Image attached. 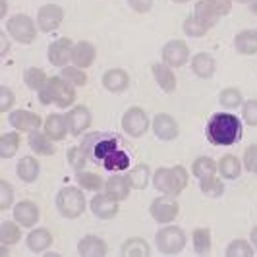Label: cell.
Returning a JSON list of instances; mask_svg holds the SVG:
<instances>
[{
  "instance_id": "41",
  "label": "cell",
  "mask_w": 257,
  "mask_h": 257,
  "mask_svg": "<svg viewBox=\"0 0 257 257\" xmlns=\"http://www.w3.org/2000/svg\"><path fill=\"white\" fill-rule=\"evenodd\" d=\"M62 72H60V76L68 79L72 85H76V87H83L85 83H87V74L81 70V68H77V66H64V68H60Z\"/></svg>"
},
{
  "instance_id": "12",
  "label": "cell",
  "mask_w": 257,
  "mask_h": 257,
  "mask_svg": "<svg viewBox=\"0 0 257 257\" xmlns=\"http://www.w3.org/2000/svg\"><path fill=\"white\" fill-rule=\"evenodd\" d=\"M74 41L72 39H56L49 45V62L56 68H64L72 62V52H74Z\"/></svg>"
},
{
  "instance_id": "33",
  "label": "cell",
  "mask_w": 257,
  "mask_h": 257,
  "mask_svg": "<svg viewBox=\"0 0 257 257\" xmlns=\"http://www.w3.org/2000/svg\"><path fill=\"white\" fill-rule=\"evenodd\" d=\"M20 145H22V136H20L18 130L2 134V138H0V157L2 159H12L16 151L20 149Z\"/></svg>"
},
{
  "instance_id": "18",
  "label": "cell",
  "mask_w": 257,
  "mask_h": 257,
  "mask_svg": "<svg viewBox=\"0 0 257 257\" xmlns=\"http://www.w3.org/2000/svg\"><path fill=\"white\" fill-rule=\"evenodd\" d=\"M103 87L108 93H122L130 87V76L126 70L122 68H112L104 72L103 76Z\"/></svg>"
},
{
  "instance_id": "24",
  "label": "cell",
  "mask_w": 257,
  "mask_h": 257,
  "mask_svg": "<svg viewBox=\"0 0 257 257\" xmlns=\"http://www.w3.org/2000/svg\"><path fill=\"white\" fill-rule=\"evenodd\" d=\"M16 172H18V178L26 184H33V182L39 178L41 174V165L35 157L27 155V157H22L18 161V167H16Z\"/></svg>"
},
{
  "instance_id": "32",
  "label": "cell",
  "mask_w": 257,
  "mask_h": 257,
  "mask_svg": "<svg viewBox=\"0 0 257 257\" xmlns=\"http://www.w3.org/2000/svg\"><path fill=\"white\" fill-rule=\"evenodd\" d=\"M192 244L195 255H201V257L209 255L211 253V247H213L211 230L209 228H195L192 234Z\"/></svg>"
},
{
  "instance_id": "57",
  "label": "cell",
  "mask_w": 257,
  "mask_h": 257,
  "mask_svg": "<svg viewBox=\"0 0 257 257\" xmlns=\"http://www.w3.org/2000/svg\"><path fill=\"white\" fill-rule=\"evenodd\" d=\"M172 2H176V4H186L188 0H172Z\"/></svg>"
},
{
  "instance_id": "49",
  "label": "cell",
  "mask_w": 257,
  "mask_h": 257,
  "mask_svg": "<svg viewBox=\"0 0 257 257\" xmlns=\"http://www.w3.org/2000/svg\"><path fill=\"white\" fill-rule=\"evenodd\" d=\"M244 167L249 172H255L257 170V143L247 145L244 151Z\"/></svg>"
},
{
  "instance_id": "19",
  "label": "cell",
  "mask_w": 257,
  "mask_h": 257,
  "mask_svg": "<svg viewBox=\"0 0 257 257\" xmlns=\"http://www.w3.org/2000/svg\"><path fill=\"white\" fill-rule=\"evenodd\" d=\"M43 130H45V134L51 138L52 142H60V140H64L66 136L70 134L66 116L56 114V112H52V114L47 116V120H45V124H43Z\"/></svg>"
},
{
  "instance_id": "17",
  "label": "cell",
  "mask_w": 257,
  "mask_h": 257,
  "mask_svg": "<svg viewBox=\"0 0 257 257\" xmlns=\"http://www.w3.org/2000/svg\"><path fill=\"white\" fill-rule=\"evenodd\" d=\"M77 253L81 257H104L108 253V245L103 238L87 234L77 242Z\"/></svg>"
},
{
  "instance_id": "1",
  "label": "cell",
  "mask_w": 257,
  "mask_h": 257,
  "mask_svg": "<svg viewBox=\"0 0 257 257\" xmlns=\"http://www.w3.org/2000/svg\"><path fill=\"white\" fill-rule=\"evenodd\" d=\"M242 122L232 112H217L207 122V140L213 145H234L242 140Z\"/></svg>"
},
{
  "instance_id": "35",
  "label": "cell",
  "mask_w": 257,
  "mask_h": 257,
  "mask_svg": "<svg viewBox=\"0 0 257 257\" xmlns=\"http://www.w3.org/2000/svg\"><path fill=\"white\" fill-rule=\"evenodd\" d=\"M219 172L222 178L226 180H236L240 174H242V163L234 157V155H224L219 161Z\"/></svg>"
},
{
  "instance_id": "10",
  "label": "cell",
  "mask_w": 257,
  "mask_h": 257,
  "mask_svg": "<svg viewBox=\"0 0 257 257\" xmlns=\"http://www.w3.org/2000/svg\"><path fill=\"white\" fill-rule=\"evenodd\" d=\"M161 56H163V62L170 68H182L190 58V47L180 39H174V41H168L163 47Z\"/></svg>"
},
{
  "instance_id": "16",
  "label": "cell",
  "mask_w": 257,
  "mask_h": 257,
  "mask_svg": "<svg viewBox=\"0 0 257 257\" xmlns=\"http://www.w3.org/2000/svg\"><path fill=\"white\" fill-rule=\"evenodd\" d=\"M39 217H41V211H39L37 203L29 201V199H24L14 207V220L20 222L24 228H33L39 222Z\"/></svg>"
},
{
  "instance_id": "29",
  "label": "cell",
  "mask_w": 257,
  "mask_h": 257,
  "mask_svg": "<svg viewBox=\"0 0 257 257\" xmlns=\"http://www.w3.org/2000/svg\"><path fill=\"white\" fill-rule=\"evenodd\" d=\"M120 255L124 257H149L151 255V247L143 238H128L122 247H120Z\"/></svg>"
},
{
  "instance_id": "3",
  "label": "cell",
  "mask_w": 257,
  "mask_h": 257,
  "mask_svg": "<svg viewBox=\"0 0 257 257\" xmlns=\"http://www.w3.org/2000/svg\"><path fill=\"white\" fill-rule=\"evenodd\" d=\"M153 186L161 193L167 195H180L188 186V172L182 165H176L172 168H159L153 174Z\"/></svg>"
},
{
  "instance_id": "38",
  "label": "cell",
  "mask_w": 257,
  "mask_h": 257,
  "mask_svg": "<svg viewBox=\"0 0 257 257\" xmlns=\"http://www.w3.org/2000/svg\"><path fill=\"white\" fill-rule=\"evenodd\" d=\"M24 81H26V85L29 87V89L41 91L45 85H47L49 76H47L41 68H27L26 72H24Z\"/></svg>"
},
{
  "instance_id": "54",
  "label": "cell",
  "mask_w": 257,
  "mask_h": 257,
  "mask_svg": "<svg viewBox=\"0 0 257 257\" xmlns=\"http://www.w3.org/2000/svg\"><path fill=\"white\" fill-rule=\"evenodd\" d=\"M249 10H251V14H253V16H257V0H253V2L249 4Z\"/></svg>"
},
{
  "instance_id": "4",
  "label": "cell",
  "mask_w": 257,
  "mask_h": 257,
  "mask_svg": "<svg viewBox=\"0 0 257 257\" xmlns=\"http://www.w3.org/2000/svg\"><path fill=\"white\" fill-rule=\"evenodd\" d=\"M87 207V199L83 192L76 186H66L56 193V209L66 219H77L83 215Z\"/></svg>"
},
{
  "instance_id": "44",
  "label": "cell",
  "mask_w": 257,
  "mask_h": 257,
  "mask_svg": "<svg viewBox=\"0 0 257 257\" xmlns=\"http://www.w3.org/2000/svg\"><path fill=\"white\" fill-rule=\"evenodd\" d=\"M199 188H201V192L205 193V195H209V197H220V195L224 193V184H222V180H219L217 176L199 180Z\"/></svg>"
},
{
  "instance_id": "6",
  "label": "cell",
  "mask_w": 257,
  "mask_h": 257,
  "mask_svg": "<svg viewBox=\"0 0 257 257\" xmlns=\"http://www.w3.org/2000/svg\"><path fill=\"white\" fill-rule=\"evenodd\" d=\"M6 33L16 43L29 45L37 37V27H35V22L27 14H16V16L6 20Z\"/></svg>"
},
{
  "instance_id": "46",
  "label": "cell",
  "mask_w": 257,
  "mask_h": 257,
  "mask_svg": "<svg viewBox=\"0 0 257 257\" xmlns=\"http://www.w3.org/2000/svg\"><path fill=\"white\" fill-rule=\"evenodd\" d=\"M242 118L247 126H257V99L242 103Z\"/></svg>"
},
{
  "instance_id": "43",
  "label": "cell",
  "mask_w": 257,
  "mask_h": 257,
  "mask_svg": "<svg viewBox=\"0 0 257 257\" xmlns=\"http://www.w3.org/2000/svg\"><path fill=\"white\" fill-rule=\"evenodd\" d=\"M87 161H89V157L87 153L83 151V147L81 145H77V147H70L68 149V163H70V167L74 168V170H83L85 165H87Z\"/></svg>"
},
{
  "instance_id": "25",
  "label": "cell",
  "mask_w": 257,
  "mask_h": 257,
  "mask_svg": "<svg viewBox=\"0 0 257 257\" xmlns=\"http://www.w3.org/2000/svg\"><path fill=\"white\" fill-rule=\"evenodd\" d=\"M26 244L29 247V251H33V253H45L52 245L51 230H47V228H35V230H31L27 234Z\"/></svg>"
},
{
  "instance_id": "31",
  "label": "cell",
  "mask_w": 257,
  "mask_h": 257,
  "mask_svg": "<svg viewBox=\"0 0 257 257\" xmlns=\"http://www.w3.org/2000/svg\"><path fill=\"white\" fill-rule=\"evenodd\" d=\"M193 16H195L207 29L217 26V22H219V18H220L219 14L211 8V4H209L207 0H199V2L193 6Z\"/></svg>"
},
{
  "instance_id": "20",
  "label": "cell",
  "mask_w": 257,
  "mask_h": 257,
  "mask_svg": "<svg viewBox=\"0 0 257 257\" xmlns=\"http://www.w3.org/2000/svg\"><path fill=\"white\" fill-rule=\"evenodd\" d=\"M95 56H97V49L93 47V43H89V41H77L76 45H74V52H72V64L81 68V70H85V68H89L93 64Z\"/></svg>"
},
{
  "instance_id": "13",
  "label": "cell",
  "mask_w": 257,
  "mask_h": 257,
  "mask_svg": "<svg viewBox=\"0 0 257 257\" xmlns=\"http://www.w3.org/2000/svg\"><path fill=\"white\" fill-rule=\"evenodd\" d=\"M8 122H10V126H12L14 130H18V132H27V134L35 132V130H39L45 124L43 118H41L37 112L22 110V108L12 110V112L8 114Z\"/></svg>"
},
{
  "instance_id": "5",
  "label": "cell",
  "mask_w": 257,
  "mask_h": 257,
  "mask_svg": "<svg viewBox=\"0 0 257 257\" xmlns=\"http://www.w3.org/2000/svg\"><path fill=\"white\" fill-rule=\"evenodd\" d=\"M155 245L163 255H178L186 247V232L180 226L165 224L155 236Z\"/></svg>"
},
{
  "instance_id": "53",
  "label": "cell",
  "mask_w": 257,
  "mask_h": 257,
  "mask_svg": "<svg viewBox=\"0 0 257 257\" xmlns=\"http://www.w3.org/2000/svg\"><path fill=\"white\" fill-rule=\"evenodd\" d=\"M249 240H251V245H253V249H255L257 253V226H253L251 232H249Z\"/></svg>"
},
{
  "instance_id": "22",
  "label": "cell",
  "mask_w": 257,
  "mask_h": 257,
  "mask_svg": "<svg viewBox=\"0 0 257 257\" xmlns=\"http://www.w3.org/2000/svg\"><path fill=\"white\" fill-rule=\"evenodd\" d=\"M104 193H108V195H112L114 199L118 201H122V199H126L132 192V184H130L128 176L126 174H112L108 180L104 182Z\"/></svg>"
},
{
  "instance_id": "23",
  "label": "cell",
  "mask_w": 257,
  "mask_h": 257,
  "mask_svg": "<svg viewBox=\"0 0 257 257\" xmlns=\"http://www.w3.org/2000/svg\"><path fill=\"white\" fill-rule=\"evenodd\" d=\"M217 60L209 52H197L192 58V72L201 79H209L215 76Z\"/></svg>"
},
{
  "instance_id": "8",
  "label": "cell",
  "mask_w": 257,
  "mask_h": 257,
  "mask_svg": "<svg viewBox=\"0 0 257 257\" xmlns=\"http://www.w3.org/2000/svg\"><path fill=\"white\" fill-rule=\"evenodd\" d=\"M151 122L147 112L140 106H130L128 110L122 114V130L128 134L130 138H142L143 134L149 130Z\"/></svg>"
},
{
  "instance_id": "21",
  "label": "cell",
  "mask_w": 257,
  "mask_h": 257,
  "mask_svg": "<svg viewBox=\"0 0 257 257\" xmlns=\"http://www.w3.org/2000/svg\"><path fill=\"white\" fill-rule=\"evenodd\" d=\"M172 70L174 68H170L165 62H157V64L151 66L155 81L159 83V87L165 91V93H174L176 91V76H174Z\"/></svg>"
},
{
  "instance_id": "30",
  "label": "cell",
  "mask_w": 257,
  "mask_h": 257,
  "mask_svg": "<svg viewBox=\"0 0 257 257\" xmlns=\"http://www.w3.org/2000/svg\"><path fill=\"white\" fill-rule=\"evenodd\" d=\"M22 224L16 220H4L0 224V244L4 245H14L22 240Z\"/></svg>"
},
{
  "instance_id": "55",
  "label": "cell",
  "mask_w": 257,
  "mask_h": 257,
  "mask_svg": "<svg viewBox=\"0 0 257 257\" xmlns=\"http://www.w3.org/2000/svg\"><path fill=\"white\" fill-rule=\"evenodd\" d=\"M6 10H8V0H2V16H6Z\"/></svg>"
},
{
  "instance_id": "50",
  "label": "cell",
  "mask_w": 257,
  "mask_h": 257,
  "mask_svg": "<svg viewBox=\"0 0 257 257\" xmlns=\"http://www.w3.org/2000/svg\"><path fill=\"white\" fill-rule=\"evenodd\" d=\"M153 2H155V0H128L130 8H132L134 12H138V14L151 12V8H153Z\"/></svg>"
},
{
  "instance_id": "58",
  "label": "cell",
  "mask_w": 257,
  "mask_h": 257,
  "mask_svg": "<svg viewBox=\"0 0 257 257\" xmlns=\"http://www.w3.org/2000/svg\"><path fill=\"white\" fill-rule=\"evenodd\" d=\"M255 174H257V170H255Z\"/></svg>"
},
{
  "instance_id": "7",
  "label": "cell",
  "mask_w": 257,
  "mask_h": 257,
  "mask_svg": "<svg viewBox=\"0 0 257 257\" xmlns=\"http://www.w3.org/2000/svg\"><path fill=\"white\" fill-rule=\"evenodd\" d=\"M149 213L157 222L161 224H170L172 220L178 217L180 213V205L178 201L174 199V195H167L163 193L161 197H155L149 205Z\"/></svg>"
},
{
  "instance_id": "27",
  "label": "cell",
  "mask_w": 257,
  "mask_h": 257,
  "mask_svg": "<svg viewBox=\"0 0 257 257\" xmlns=\"http://www.w3.org/2000/svg\"><path fill=\"white\" fill-rule=\"evenodd\" d=\"M234 49L240 52V54H245V56L255 54L257 31H253V29H244V31L236 33V37H234Z\"/></svg>"
},
{
  "instance_id": "28",
  "label": "cell",
  "mask_w": 257,
  "mask_h": 257,
  "mask_svg": "<svg viewBox=\"0 0 257 257\" xmlns=\"http://www.w3.org/2000/svg\"><path fill=\"white\" fill-rule=\"evenodd\" d=\"M116 149H118V138L101 134L97 143H95V147H93V161H101L103 163L104 159L110 153H114Z\"/></svg>"
},
{
  "instance_id": "11",
  "label": "cell",
  "mask_w": 257,
  "mask_h": 257,
  "mask_svg": "<svg viewBox=\"0 0 257 257\" xmlns=\"http://www.w3.org/2000/svg\"><path fill=\"white\" fill-rule=\"evenodd\" d=\"M89 209L91 213L101 220H108L114 219L120 211V205H118V199H114L112 195L108 193H97L93 195V199L89 201Z\"/></svg>"
},
{
  "instance_id": "39",
  "label": "cell",
  "mask_w": 257,
  "mask_h": 257,
  "mask_svg": "<svg viewBox=\"0 0 257 257\" xmlns=\"http://www.w3.org/2000/svg\"><path fill=\"white\" fill-rule=\"evenodd\" d=\"M106 170H128L130 168V155L122 149H116L103 161Z\"/></svg>"
},
{
  "instance_id": "26",
  "label": "cell",
  "mask_w": 257,
  "mask_h": 257,
  "mask_svg": "<svg viewBox=\"0 0 257 257\" xmlns=\"http://www.w3.org/2000/svg\"><path fill=\"white\" fill-rule=\"evenodd\" d=\"M27 143L31 147V151L35 155H45V157H52L56 153V147H54V142L45 134V132H31L29 138H27Z\"/></svg>"
},
{
  "instance_id": "52",
  "label": "cell",
  "mask_w": 257,
  "mask_h": 257,
  "mask_svg": "<svg viewBox=\"0 0 257 257\" xmlns=\"http://www.w3.org/2000/svg\"><path fill=\"white\" fill-rule=\"evenodd\" d=\"M0 43H2V51H0V56L4 58V56L8 54V51H10V43H8V33H2V35H0Z\"/></svg>"
},
{
  "instance_id": "45",
  "label": "cell",
  "mask_w": 257,
  "mask_h": 257,
  "mask_svg": "<svg viewBox=\"0 0 257 257\" xmlns=\"http://www.w3.org/2000/svg\"><path fill=\"white\" fill-rule=\"evenodd\" d=\"M182 29H184V33H186L188 37H193V39L203 37L207 31H209V29H207V27L203 26L197 18H195V16H190V18L182 24Z\"/></svg>"
},
{
  "instance_id": "47",
  "label": "cell",
  "mask_w": 257,
  "mask_h": 257,
  "mask_svg": "<svg viewBox=\"0 0 257 257\" xmlns=\"http://www.w3.org/2000/svg\"><path fill=\"white\" fill-rule=\"evenodd\" d=\"M14 203V188L10 186V182L0 180V211L10 209Z\"/></svg>"
},
{
  "instance_id": "37",
  "label": "cell",
  "mask_w": 257,
  "mask_h": 257,
  "mask_svg": "<svg viewBox=\"0 0 257 257\" xmlns=\"http://www.w3.org/2000/svg\"><path fill=\"white\" fill-rule=\"evenodd\" d=\"M126 176H128L134 190H145L149 180H151V170H149L147 165H138V167L132 168Z\"/></svg>"
},
{
  "instance_id": "59",
  "label": "cell",
  "mask_w": 257,
  "mask_h": 257,
  "mask_svg": "<svg viewBox=\"0 0 257 257\" xmlns=\"http://www.w3.org/2000/svg\"><path fill=\"white\" fill-rule=\"evenodd\" d=\"M255 31H257V29H255Z\"/></svg>"
},
{
  "instance_id": "15",
  "label": "cell",
  "mask_w": 257,
  "mask_h": 257,
  "mask_svg": "<svg viewBox=\"0 0 257 257\" xmlns=\"http://www.w3.org/2000/svg\"><path fill=\"white\" fill-rule=\"evenodd\" d=\"M66 120H68V128H70V134L72 136H83L87 130L91 128V112L87 106L83 104H77L72 110H68L66 114Z\"/></svg>"
},
{
  "instance_id": "56",
  "label": "cell",
  "mask_w": 257,
  "mask_h": 257,
  "mask_svg": "<svg viewBox=\"0 0 257 257\" xmlns=\"http://www.w3.org/2000/svg\"><path fill=\"white\" fill-rule=\"evenodd\" d=\"M234 2H238V4H247V2H249V4H251L253 0H234Z\"/></svg>"
},
{
  "instance_id": "14",
  "label": "cell",
  "mask_w": 257,
  "mask_h": 257,
  "mask_svg": "<svg viewBox=\"0 0 257 257\" xmlns=\"http://www.w3.org/2000/svg\"><path fill=\"white\" fill-rule=\"evenodd\" d=\"M151 128H153L155 136L161 142H174L178 138V134H180V128H178L176 120L170 114H165V112L155 114L153 122H151Z\"/></svg>"
},
{
  "instance_id": "34",
  "label": "cell",
  "mask_w": 257,
  "mask_h": 257,
  "mask_svg": "<svg viewBox=\"0 0 257 257\" xmlns=\"http://www.w3.org/2000/svg\"><path fill=\"white\" fill-rule=\"evenodd\" d=\"M217 170H219V167L211 157H199V159L193 161L192 165V174L197 180H205V178L215 176Z\"/></svg>"
},
{
  "instance_id": "40",
  "label": "cell",
  "mask_w": 257,
  "mask_h": 257,
  "mask_svg": "<svg viewBox=\"0 0 257 257\" xmlns=\"http://www.w3.org/2000/svg\"><path fill=\"white\" fill-rule=\"evenodd\" d=\"M253 255H255V249H253L251 242L242 240V238L232 240L230 244H228V247H226V257H253Z\"/></svg>"
},
{
  "instance_id": "36",
  "label": "cell",
  "mask_w": 257,
  "mask_h": 257,
  "mask_svg": "<svg viewBox=\"0 0 257 257\" xmlns=\"http://www.w3.org/2000/svg\"><path fill=\"white\" fill-rule=\"evenodd\" d=\"M76 180L77 184L87 190V192H99L104 188V182L101 178V174L97 172H91V170H77L76 172Z\"/></svg>"
},
{
  "instance_id": "48",
  "label": "cell",
  "mask_w": 257,
  "mask_h": 257,
  "mask_svg": "<svg viewBox=\"0 0 257 257\" xmlns=\"http://www.w3.org/2000/svg\"><path fill=\"white\" fill-rule=\"evenodd\" d=\"M16 103V95L8 85H0V112H10Z\"/></svg>"
},
{
  "instance_id": "2",
  "label": "cell",
  "mask_w": 257,
  "mask_h": 257,
  "mask_svg": "<svg viewBox=\"0 0 257 257\" xmlns=\"http://www.w3.org/2000/svg\"><path fill=\"white\" fill-rule=\"evenodd\" d=\"M37 93L41 104H56L58 108H68L76 101V85H72L62 76L49 77L47 85Z\"/></svg>"
},
{
  "instance_id": "42",
  "label": "cell",
  "mask_w": 257,
  "mask_h": 257,
  "mask_svg": "<svg viewBox=\"0 0 257 257\" xmlns=\"http://www.w3.org/2000/svg\"><path fill=\"white\" fill-rule=\"evenodd\" d=\"M219 101L224 108H238L240 104L244 103L242 101V93H240V89H236V87H226V89L220 91Z\"/></svg>"
},
{
  "instance_id": "9",
  "label": "cell",
  "mask_w": 257,
  "mask_h": 257,
  "mask_svg": "<svg viewBox=\"0 0 257 257\" xmlns=\"http://www.w3.org/2000/svg\"><path fill=\"white\" fill-rule=\"evenodd\" d=\"M62 20H64V10L58 4H45V6L39 8L37 27L39 31H43V33L56 31L60 27V24H62Z\"/></svg>"
},
{
  "instance_id": "51",
  "label": "cell",
  "mask_w": 257,
  "mask_h": 257,
  "mask_svg": "<svg viewBox=\"0 0 257 257\" xmlns=\"http://www.w3.org/2000/svg\"><path fill=\"white\" fill-rule=\"evenodd\" d=\"M219 16H226L232 10V0H207Z\"/></svg>"
}]
</instances>
